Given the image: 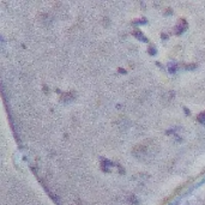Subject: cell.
<instances>
[{"label":"cell","mask_w":205,"mask_h":205,"mask_svg":"<svg viewBox=\"0 0 205 205\" xmlns=\"http://www.w3.org/2000/svg\"><path fill=\"white\" fill-rule=\"evenodd\" d=\"M199 121L205 122V113H203V114H200V115H199Z\"/></svg>","instance_id":"cell-1"}]
</instances>
